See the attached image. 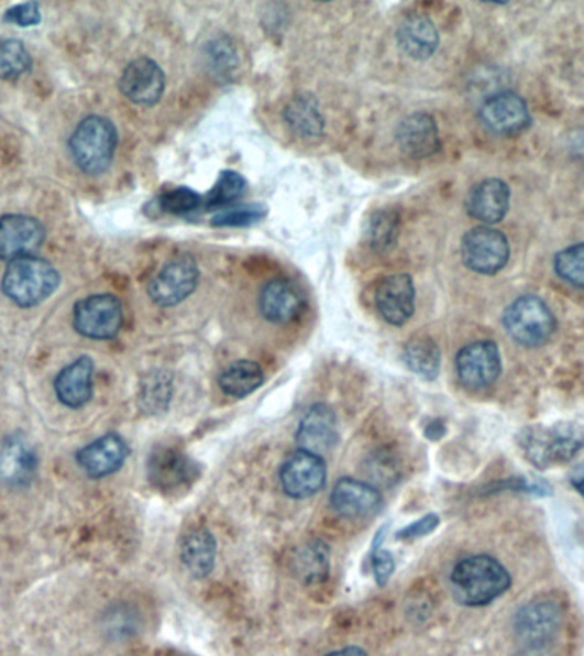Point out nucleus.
<instances>
[{
  "label": "nucleus",
  "instance_id": "nucleus-38",
  "mask_svg": "<svg viewBox=\"0 0 584 656\" xmlns=\"http://www.w3.org/2000/svg\"><path fill=\"white\" fill-rule=\"evenodd\" d=\"M207 58H209V64L214 67L212 70L221 76H225L236 65V52L228 40H214L210 43Z\"/></svg>",
  "mask_w": 584,
  "mask_h": 656
},
{
  "label": "nucleus",
  "instance_id": "nucleus-42",
  "mask_svg": "<svg viewBox=\"0 0 584 656\" xmlns=\"http://www.w3.org/2000/svg\"><path fill=\"white\" fill-rule=\"evenodd\" d=\"M571 485L580 492V496L584 500V463L577 466L571 473Z\"/></svg>",
  "mask_w": 584,
  "mask_h": 656
},
{
  "label": "nucleus",
  "instance_id": "nucleus-15",
  "mask_svg": "<svg viewBox=\"0 0 584 656\" xmlns=\"http://www.w3.org/2000/svg\"><path fill=\"white\" fill-rule=\"evenodd\" d=\"M165 73L151 58H137L126 65V69L120 77V91L132 103L142 105V107L157 103L165 92Z\"/></svg>",
  "mask_w": 584,
  "mask_h": 656
},
{
  "label": "nucleus",
  "instance_id": "nucleus-25",
  "mask_svg": "<svg viewBox=\"0 0 584 656\" xmlns=\"http://www.w3.org/2000/svg\"><path fill=\"white\" fill-rule=\"evenodd\" d=\"M398 43L401 51L416 61H426L440 45V35L434 23L422 14L409 15L398 28Z\"/></svg>",
  "mask_w": 584,
  "mask_h": 656
},
{
  "label": "nucleus",
  "instance_id": "nucleus-10",
  "mask_svg": "<svg viewBox=\"0 0 584 656\" xmlns=\"http://www.w3.org/2000/svg\"><path fill=\"white\" fill-rule=\"evenodd\" d=\"M279 478L287 496L306 500L324 488L327 467L320 455L298 450L283 463Z\"/></svg>",
  "mask_w": 584,
  "mask_h": 656
},
{
  "label": "nucleus",
  "instance_id": "nucleus-35",
  "mask_svg": "<svg viewBox=\"0 0 584 656\" xmlns=\"http://www.w3.org/2000/svg\"><path fill=\"white\" fill-rule=\"evenodd\" d=\"M267 215V210L260 204H238L224 207L212 218L214 226H249L260 221Z\"/></svg>",
  "mask_w": 584,
  "mask_h": 656
},
{
  "label": "nucleus",
  "instance_id": "nucleus-28",
  "mask_svg": "<svg viewBox=\"0 0 584 656\" xmlns=\"http://www.w3.org/2000/svg\"><path fill=\"white\" fill-rule=\"evenodd\" d=\"M286 122L290 130L302 139L320 138L323 134L324 119L318 101L311 95L296 96L286 108Z\"/></svg>",
  "mask_w": 584,
  "mask_h": 656
},
{
  "label": "nucleus",
  "instance_id": "nucleus-2",
  "mask_svg": "<svg viewBox=\"0 0 584 656\" xmlns=\"http://www.w3.org/2000/svg\"><path fill=\"white\" fill-rule=\"evenodd\" d=\"M518 442L537 469H550L571 462L583 450L584 428L573 423L530 426L521 431Z\"/></svg>",
  "mask_w": 584,
  "mask_h": 656
},
{
  "label": "nucleus",
  "instance_id": "nucleus-32",
  "mask_svg": "<svg viewBox=\"0 0 584 656\" xmlns=\"http://www.w3.org/2000/svg\"><path fill=\"white\" fill-rule=\"evenodd\" d=\"M31 55L20 40L0 39V79L15 80L31 70Z\"/></svg>",
  "mask_w": 584,
  "mask_h": 656
},
{
  "label": "nucleus",
  "instance_id": "nucleus-8",
  "mask_svg": "<svg viewBox=\"0 0 584 656\" xmlns=\"http://www.w3.org/2000/svg\"><path fill=\"white\" fill-rule=\"evenodd\" d=\"M197 284H199L197 262L194 256L180 255L169 260L168 264L151 278L147 293L156 305L175 306L187 299Z\"/></svg>",
  "mask_w": 584,
  "mask_h": 656
},
{
  "label": "nucleus",
  "instance_id": "nucleus-4",
  "mask_svg": "<svg viewBox=\"0 0 584 656\" xmlns=\"http://www.w3.org/2000/svg\"><path fill=\"white\" fill-rule=\"evenodd\" d=\"M117 142L119 134L110 120L88 117L74 130L69 142L70 154L82 172L100 175L115 156Z\"/></svg>",
  "mask_w": 584,
  "mask_h": 656
},
{
  "label": "nucleus",
  "instance_id": "nucleus-40",
  "mask_svg": "<svg viewBox=\"0 0 584 656\" xmlns=\"http://www.w3.org/2000/svg\"><path fill=\"white\" fill-rule=\"evenodd\" d=\"M373 572L379 587H385L395 572L394 556L388 550L376 549L373 554Z\"/></svg>",
  "mask_w": 584,
  "mask_h": 656
},
{
  "label": "nucleus",
  "instance_id": "nucleus-21",
  "mask_svg": "<svg viewBox=\"0 0 584 656\" xmlns=\"http://www.w3.org/2000/svg\"><path fill=\"white\" fill-rule=\"evenodd\" d=\"M397 142L401 153L414 160L432 156L440 150V134L434 119L428 113H414L398 125Z\"/></svg>",
  "mask_w": 584,
  "mask_h": 656
},
{
  "label": "nucleus",
  "instance_id": "nucleus-23",
  "mask_svg": "<svg viewBox=\"0 0 584 656\" xmlns=\"http://www.w3.org/2000/svg\"><path fill=\"white\" fill-rule=\"evenodd\" d=\"M511 192L503 179L489 178L470 192L466 209L484 225H496L508 215Z\"/></svg>",
  "mask_w": 584,
  "mask_h": 656
},
{
  "label": "nucleus",
  "instance_id": "nucleus-14",
  "mask_svg": "<svg viewBox=\"0 0 584 656\" xmlns=\"http://www.w3.org/2000/svg\"><path fill=\"white\" fill-rule=\"evenodd\" d=\"M147 473L154 488L163 492L178 491L197 478V469L190 458L172 445L157 447L147 463Z\"/></svg>",
  "mask_w": 584,
  "mask_h": 656
},
{
  "label": "nucleus",
  "instance_id": "nucleus-13",
  "mask_svg": "<svg viewBox=\"0 0 584 656\" xmlns=\"http://www.w3.org/2000/svg\"><path fill=\"white\" fill-rule=\"evenodd\" d=\"M45 241V228L31 216L11 215L0 219V260L30 256Z\"/></svg>",
  "mask_w": 584,
  "mask_h": 656
},
{
  "label": "nucleus",
  "instance_id": "nucleus-26",
  "mask_svg": "<svg viewBox=\"0 0 584 656\" xmlns=\"http://www.w3.org/2000/svg\"><path fill=\"white\" fill-rule=\"evenodd\" d=\"M218 544L214 535L200 527L188 532L181 543V561L194 578L209 577L214 571Z\"/></svg>",
  "mask_w": 584,
  "mask_h": 656
},
{
  "label": "nucleus",
  "instance_id": "nucleus-41",
  "mask_svg": "<svg viewBox=\"0 0 584 656\" xmlns=\"http://www.w3.org/2000/svg\"><path fill=\"white\" fill-rule=\"evenodd\" d=\"M440 525V516L428 515L425 518L417 520L416 523L404 528L400 534L397 535L398 540H410V538L425 537V535L431 534Z\"/></svg>",
  "mask_w": 584,
  "mask_h": 656
},
{
  "label": "nucleus",
  "instance_id": "nucleus-5",
  "mask_svg": "<svg viewBox=\"0 0 584 656\" xmlns=\"http://www.w3.org/2000/svg\"><path fill=\"white\" fill-rule=\"evenodd\" d=\"M506 330L525 348H539L555 330L554 314L537 296H521L508 306L503 317Z\"/></svg>",
  "mask_w": 584,
  "mask_h": 656
},
{
  "label": "nucleus",
  "instance_id": "nucleus-16",
  "mask_svg": "<svg viewBox=\"0 0 584 656\" xmlns=\"http://www.w3.org/2000/svg\"><path fill=\"white\" fill-rule=\"evenodd\" d=\"M481 120L496 134H516L527 129L530 111L524 98L516 92H497L482 105Z\"/></svg>",
  "mask_w": 584,
  "mask_h": 656
},
{
  "label": "nucleus",
  "instance_id": "nucleus-9",
  "mask_svg": "<svg viewBox=\"0 0 584 656\" xmlns=\"http://www.w3.org/2000/svg\"><path fill=\"white\" fill-rule=\"evenodd\" d=\"M562 624V609L555 600L543 597L521 606L515 617V633L527 646H543L558 634Z\"/></svg>",
  "mask_w": 584,
  "mask_h": 656
},
{
  "label": "nucleus",
  "instance_id": "nucleus-22",
  "mask_svg": "<svg viewBox=\"0 0 584 656\" xmlns=\"http://www.w3.org/2000/svg\"><path fill=\"white\" fill-rule=\"evenodd\" d=\"M95 361L89 356H80L73 364L64 368L55 379V393L65 407L79 408L92 397Z\"/></svg>",
  "mask_w": 584,
  "mask_h": 656
},
{
  "label": "nucleus",
  "instance_id": "nucleus-30",
  "mask_svg": "<svg viewBox=\"0 0 584 656\" xmlns=\"http://www.w3.org/2000/svg\"><path fill=\"white\" fill-rule=\"evenodd\" d=\"M404 361L420 379L436 380L441 370V351L429 337H416L405 346Z\"/></svg>",
  "mask_w": 584,
  "mask_h": 656
},
{
  "label": "nucleus",
  "instance_id": "nucleus-36",
  "mask_svg": "<svg viewBox=\"0 0 584 656\" xmlns=\"http://www.w3.org/2000/svg\"><path fill=\"white\" fill-rule=\"evenodd\" d=\"M397 231V222L395 218L388 212H378L375 218L371 219L367 226V238L373 249H388L395 238Z\"/></svg>",
  "mask_w": 584,
  "mask_h": 656
},
{
  "label": "nucleus",
  "instance_id": "nucleus-3",
  "mask_svg": "<svg viewBox=\"0 0 584 656\" xmlns=\"http://www.w3.org/2000/svg\"><path fill=\"white\" fill-rule=\"evenodd\" d=\"M58 284L60 274L57 269L46 260L30 255L9 262L2 278V291L15 305L31 308L51 298Z\"/></svg>",
  "mask_w": 584,
  "mask_h": 656
},
{
  "label": "nucleus",
  "instance_id": "nucleus-43",
  "mask_svg": "<svg viewBox=\"0 0 584 656\" xmlns=\"http://www.w3.org/2000/svg\"><path fill=\"white\" fill-rule=\"evenodd\" d=\"M327 656H367L364 649L355 648V646H349V648L339 649V652L329 653Z\"/></svg>",
  "mask_w": 584,
  "mask_h": 656
},
{
  "label": "nucleus",
  "instance_id": "nucleus-1",
  "mask_svg": "<svg viewBox=\"0 0 584 656\" xmlns=\"http://www.w3.org/2000/svg\"><path fill=\"white\" fill-rule=\"evenodd\" d=\"M511 587L508 569L491 556L466 557L451 572L454 599L463 605H489Z\"/></svg>",
  "mask_w": 584,
  "mask_h": 656
},
{
  "label": "nucleus",
  "instance_id": "nucleus-33",
  "mask_svg": "<svg viewBox=\"0 0 584 656\" xmlns=\"http://www.w3.org/2000/svg\"><path fill=\"white\" fill-rule=\"evenodd\" d=\"M246 182L240 173L224 172L207 195V207H230L245 192Z\"/></svg>",
  "mask_w": 584,
  "mask_h": 656
},
{
  "label": "nucleus",
  "instance_id": "nucleus-31",
  "mask_svg": "<svg viewBox=\"0 0 584 656\" xmlns=\"http://www.w3.org/2000/svg\"><path fill=\"white\" fill-rule=\"evenodd\" d=\"M139 407L142 413L156 416L165 413L172 402V374L166 371H151L139 385Z\"/></svg>",
  "mask_w": 584,
  "mask_h": 656
},
{
  "label": "nucleus",
  "instance_id": "nucleus-12",
  "mask_svg": "<svg viewBox=\"0 0 584 656\" xmlns=\"http://www.w3.org/2000/svg\"><path fill=\"white\" fill-rule=\"evenodd\" d=\"M36 472L38 455L26 436L9 435L0 439V484L24 488L36 478Z\"/></svg>",
  "mask_w": 584,
  "mask_h": 656
},
{
  "label": "nucleus",
  "instance_id": "nucleus-24",
  "mask_svg": "<svg viewBox=\"0 0 584 656\" xmlns=\"http://www.w3.org/2000/svg\"><path fill=\"white\" fill-rule=\"evenodd\" d=\"M302 309V298L293 284L275 278L260 294V311L272 324H289Z\"/></svg>",
  "mask_w": 584,
  "mask_h": 656
},
{
  "label": "nucleus",
  "instance_id": "nucleus-18",
  "mask_svg": "<svg viewBox=\"0 0 584 656\" xmlns=\"http://www.w3.org/2000/svg\"><path fill=\"white\" fill-rule=\"evenodd\" d=\"M416 306V289L407 274L389 275L376 291V308L388 324H407L412 318Z\"/></svg>",
  "mask_w": 584,
  "mask_h": 656
},
{
  "label": "nucleus",
  "instance_id": "nucleus-6",
  "mask_svg": "<svg viewBox=\"0 0 584 656\" xmlns=\"http://www.w3.org/2000/svg\"><path fill=\"white\" fill-rule=\"evenodd\" d=\"M122 324V303L111 294H95L74 306V328L88 339H113Z\"/></svg>",
  "mask_w": 584,
  "mask_h": 656
},
{
  "label": "nucleus",
  "instance_id": "nucleus-39",
  "mask_svg": "<svg viewBox=\"0 0 584 656\" xmlns=\"http://www.w3.org/2000/svg\"><path fill=\"white\" fill-rule=\"evenodd\" d=\"M4 21L21 28L38 26L42 23V11L36 2L12 6L5 11Z\"/></svg>",
  "mask_w": 584,
  "mask_h": 656
},
{
  "label": "nucleus",
  "instance_id": "nucleus-17",
  "mask_svg": "<svg viewBox=\"0 0 584 656\" xmlns=\"http://www.w3.org/2000/svg\"><path fill=\"white\" fill-rule=\"evenodd\" d=\"M129 457L125 439L119 435H104L77 453V463L91 479H103L119 472Z\"/></svg>",
  "mask_w": 584,
  "mask_h": 656
},
{
  "label": "nucleus",
  "instance_id": "nucleus-29",
  "mask_svg": "<svg viewBox=\"0 0 584 656\" xmlns=\"http://www.w3.org/2000/svg\"><path fill=\"white\" fill-rule=\"evenodd\" d=\"M264 383V371L255 361H236L222 371L219 386L230 397L243 398Z\"/></svg>",
  "mask_w": 584,
  "mask_h": 656
},
{
  "label": "nucleus",
  "instance_id": "nucleus-11",
  "mask_svg": "<svg viewBox=\"0 0 584 656\" xmlns=\"http://www.w3.org/2000/svg\"><path fill=\"white\" fill-rule=\"evenodd\" d=\"M456 373L460 382L470 390L493 385L500 374V352L491 340L469 343L456 356Z\"/></svg>",
  "mask_w": 584,
  "mask_h": 656
},
{
  "label": "nucleus",
  "instance_id": "nucleus-7",
  "mask_svg": "<svg viewBox=\"0 0 584 656\" xmlns=\"http://www.w3.org/2000/svg\"><path fill=\"white\" fill-rule=\"evenodd\" d=\"M462 256L470 271L496 274L508 264V238L489 226L470 229L462 241Z\"/></svg>",
  "mask_w": 584,
  "mask_h": 656
},
{
  "label": "nucleus",
  "instance_id": "nucleus-19",
  "mask_svg": "<svg viewBox=\"0 0 584 656\" xmlns=\"http://www.w3.org/2000/svg\"><path fill=\"white\" fill-rule=\"evenodd\" d=\"M383 500L378 489L357 479L344 478L330 494V504L344 518H364L378 512Z\"/></svg>",
  "mask_w": 584,
  "mask_h": 656
},
{
  "label": "nucleus",
  "instance_id": "nucleus-20",
  "mask_svg": "<svg viewBox=\"0 0 584 656\" xmlns=\"http://www.w3.org/2000/svg\"><path fill=\"white\" fill-rule=\"evenodd\" d=\"M298 445L301 450L320 455L332 450L339 439L337 417L329 405L317 404L306 411L299 423Z\"/></svg>",
  "mask_w": 584,
  "mask_h": 656
},
{
  "label": "nucleus",
  "instance_id": "nucleus-37",
  "mask_svg": "<svg viewBox=\"0 0 584 656\" xmlns=\"http://www.w3.org/2000/svg\"><path fill=\"white\" fill-rule=\"evenodd\" d=\"M200 203V195L191 188H175L161 197V207L172 215H187L190 210L197 209Z\"/></svg>",
  "mask_w": 584,
  "mask_h": 656
},
{
  "label": "nucleus",
  "instance_id": "nucleus-27",
  "mask_svg": "<svg viewBox=\"0 0 584 656\" xmlns=\"http://www.w3.org/2000/svg\"><path fill=\"white\" fill-rule=\"evenodd\" d=\"M293 571L306 584L323 583L330 572V549L323 540H310L293 556Z\"/></svg>",
  "mask_w": 584,
  "mask_h": 656
},
{
  "label": "nucleus",
  "instance_id": "nucleus-34",
  "mask_svg": "<svg viewBox=\"0 0 584 656\" xmlns=\"http://www.w3.org/2000/svg\"><path fill=\"white\" fill-rule=\"evenodd\" d=\"M555 272L571 286L584 287V243L562 250L555 256Z\"/></svg>",
  "mask_w": 584,
  "mask_h": 656
}]
</instances>
